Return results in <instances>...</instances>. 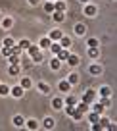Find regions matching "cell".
Listing matches in <instances>:
<instances>
[{"instance_id": "35", "label": "cell", "mask_w": 117, "mask_h": 131, "mask_svg": "<svg viewBox=\"0 0 117 131\" xmlns=\"http://www.w3.org/2000/svg\"><path fill=\"white\" fill-rule=\"evenodd\" d=\"M88 46H92V48H96V46H98V41H96V39H90V41H88Z\"/></svg>"}, {"instance_id": "4", "label": "cell", "mask_w": 117, "mask_h": 131, "mask_svg": "<svg viewBox=\"0 0 117 131\" xmlns=\"http://www.w3.org/2000/svg\"><path fill=\"white\" fill-rule=\"evenodd\" d=\"M60 45H61V48H67V46L71 45V39H69V37H63V35H61V39H60Z\"/></svg>"}, {"instance_id": "45", "label": "cell", "mask_w": 117, "mask_h": 131, "mask_svg": "<svg viewBox=\"0 0 117 131\" xmlns=\"http://www.w3.org/2000/svg\"><path fill=\"white\" fill-rule=\"evenodd\" d=\"M29 2H31V4H36V2H38V0H29Z\"/></svg>"}, {"instance_id": "34", "label": "cell", "mask_w": 117, "mask_h": 131, "mask_svg": "<svg viewBox=\"0 0 117 131\" xmlns=\"http://www.w3.org/2000/svg\"><path fill=\"white\" fill-rule=\"evenodd\" d=\"M19 46H21V48H29V46H31V42H29V41H21Z\"/></svg>"}, {"instance_id": "6", "label": "cell", "mask_w": 117, "mask_h": 131, "mask_svg": "<svg viewBox=\"0 0 117 131\" xmlns=\"http://www.w3.org/2000/svg\"><path fill=\"white\" fill-rule=\"evenodd\" d=\"M60 89L63 91V93H67V91L71 89V83H69V81H61V83H60Z\"/></svg>"}, {"instance_id": "39", "label": "cell", "mask_w": 117, "mask_h": 131, "mask_svg": "<svg viewBox=\"0 0 117 131\" xmlns=\"http://www.w3.org/2000/svg\"><path fill=\"white\" fill-rule=\"evenodd\" d=\"M33 60H35V62H41V60H42V54H41V52L35 54V56H33Z\"/></svg>"}, {"instance_id": "22", "label": "cell", "mask_w": 117, "mask_h": 131, "mask_svg": "<svg viewBox=\"0 0 117 131\" xmlns=\"http://www.w3.org/2000/svg\"><path fill=\"white\" fill-rule=\"evenodd\" d=\"M77 110H81V112H86V110H88V104H86V102H81L79 106H77Z\"/></svg>"}, {"instance_id": "10", "label": "cell", "mask_w": 117, "mask_h": 131, "mask_svg": "<svg viewBox=\"0 0 117 131\" xmlns=\"http://www.w3.org/2000/svg\"><path fill=\"white\" fill-rule=\"evenodd\" d=\"M12 94H14V96H17V98H19L21 94H23V89H21V87H14V89H12Z\"/></svg>"}, {"instance_id": "12", "label": "cell", "mask_w": 117, "mask_h": 131, "mask_svg": "<svg viewBox=\"0 0 117 131\" xmlns=\"http://www.w3.org/2000/svg\"><path fill=\"white\" fill-rule=\"evenodd\" d=\"M85 14H86V16H94V14H96V6H86Z\"/></svg>"}, {"instance_id": "42", "label": "cell", "mask_w": 117, "mask_h": 131, "mask_svg": "<svg viewBox=\"0 0 117 131\" xmlns=\"http://www.w3.org/2000/svg\"><path fill=\"white\" fill-rule=\"evenodd\" d=\"M75 102H77L75 96H69V98H67V104H73V106H75Z\"/></svg>"}, {"instance_id": "21", "label": "cell", "mask_w": 117, "mask_h": 131, "mask_svg": "<svg viewBox=\"0 0 117 131\" xmlns=\"http://www.w3.org/2000/svg\"><path fill=\"white\" fill-rule=\"evenodd\" d=\"M54 19L56 21H63V12H54Z\"/></svg>"}, {"instance_id": "11", "label": "cell", "mask_w": 117, "mask_h": 131, "mask_svg": "<svg viewBox=\"0 0 117 131\" xmlns=\"http://www.w3.org/2000/svg\"><path fill=\"white\" fill-rule=\"evenodd\" d=\"M52 106H54V108H58V110H60V108L63 106V100H61V98H54V102H52Z\"/></svg>"}, {"instance_id": "27", "label": "cell", "mask_w": 117, "mask_h": 131, "mask_svg": "<svg viewBox=\"0 0 117 131\" xmlns=\"http://www.w3.org/2000/svg\"><path fill=\"white\" fill-rule=\"evenodd\" d=\"M27 127H29V129H36V122H35V119H29V122H27Z\"/></svg>"}, {"instance_id": "8", "label": "cell", "mask_w": 117, "mask_h": 131, "mask_svg": "<svg viewBox=\"0 0 117 131\" xmlns=\"http://www.w3.org/2000/svg\"><path fill=\"white\" fill-rule=\"evenodd\" d=\"M50 39H52V41H60L61 39V31H52L50 33Z\"/></svg>"}, {"instance_id": "13", "label": "cell", "mask_w": 117, "mask_h": 131, "mask_svg": "<svg viewBox=\"0 0 117 131\" xmlns=\"http://www.w3.org/2000/svg\"><path fill=\"white\" fill-rule=\"evenodd\" d=\"M50 45H52V42H50V39H41V46H42V48H50Z\"/></svg>"}, {"instance_id": "30", "label": "cell", "mask_w": 117, "mask_h": 131, "mask_svg": "<svg viewBox=\"0 0 117 131\" xmlns=\"http://www.w3.org/2000/svg\"><path fill=\"white\" fill-rule=\"evenodd\" d=\"M98 119H100V116H98L96 112H94V114H90V122H92V123H96Z\"/></svg>"}, {"instance_id": "32", "label": "cell", "mask_w": 117, "mask_h": 131, "mask_svg": "<svg viewBox=\"0 0 117 131\" xmlns=\"http://www.w3.org/2000/svg\"><path fill=\"white\" fill-rule=\"evenodd\" d=\"M12 54H17V56H19L21 54V46H12Z\"/></svg>"}, {"instance_id": "33", "label": "cell", "mask_w": 117, "mask_h": 131, "mask_svg": "<svg viewBox=\"0 0 117 131\" xmlns=\"http://www.w3.org/2000/svg\"><path fill=\"white\" fill-rule=\"evenodd\" d=\"M44 10H46V12H54V4H52V2H48V4L44 6Z\"/></svg>"}, {"instance_id": "5", "label": "cell", "mask_w": 117, "mask_h": 131, "mask_svg": "<svg viewBox=\"0 0 117 131\" xmlns=\"http://www.w3.org/2000/svg\"><path fill=\"white\" fill-rule=\"evenodd\" d=\"M67 62H69V66H77L79 64V56H75V54H69V58H67Z\"/></svg>"}, {"instance_id": "40", "label": "cell", "mask_w": 117, "mask_h": 131, "mask_svg": "<svg viewBox=\"0 0 117 131\" xmlns=\"http://www.w3.org/2000/svg\"><path fill=\"white\" fill-rule=\"evenodd\" d=\"M94 110H96V114H100V112L104 110V106H102V104H96V106H94Z\"/></svg>"}, {"instance_id": "9", "label": "cell", "mask_w": 117, "mask_h": 131, "mask_svg": "<svg viewBox=\"0 0 117 131\" xmlns=\"http://www.w3.org/2000/svg\"><path fill=\"white\" fill-rule=\"evenodd\" d=\"M10 64L12 66H19V56H17V54H12V56H10Z\"/></svg>"}, {"instance_id": "25", "label": "cell", "mask_w": 117, "mask_h": 131, "mask_svg": "<svg viewBox=\"0 0 117 131\" xmlns=\"http://www.w3.org/2000/svg\"><path fill=\"white\" fill-rule=\"evenodd\" d=\"M73 118H75V119H81V118H83V112L75 108V112H73Z\"/></svg>"}, {"instance_id": "20", "label": "cell", "mask_w": 117, "mask_h": 131, "mask_svg": "<svg viewBox=\"0 0 117 131\" xmlns=\"http://www.w3.org/2000/svg\"><path fill=\"white\" fill-rule=\"evenodd\" d=\"M109 93H111V91H109V87H102V89H100V94H102V96H109Z\"/></svg>"}, {"instance_id": "46", "label": "cell", "mask_w": 117, "mask_h": 131, "mask_svg": "<svg viewBox=\"0 0 117 131\" xmlns=\"http://www.w3.org/2000/svg\"><path fill=\"white\" fill-rule=\"evenodd\" d=\"M83 2H85V0H83Z\"/></svg>"}, {"instance_id": "28", "label": "cell", "mask_w": 117, "mask_h": 131, "mask_svg": "<svg viewBox=\"0 0 117 131\" xmlns=\"http://www.w3.org/2000/svg\"><path fill=\"white\" fill-rule=\"evenodd\" d=\"M109 104H111V100H109L108 96H104V98H102V106H104V108H106V106H109Z\"/></svg>"}, {"instance_id": "2", "label": "cell", "mask_w": 117, "mask_h": 131, "mask_svg": "<svg viewBox=\"0 0 117 131\" xmlns=\"http://www.w3.org/2000/svg\"><path fill=\"white\" fill-rule=\"evenodd\" d=\"M67 58H69L67 48H61L60 52H58V60H60V62H67Z\"/></svg>"}, {"instance_id": "38", "label": "cell", "mask_w": 117, "mask_h": 131, "mask_svg": "<svg viewBox=\"0 0 117 131\" xmlns=\"http://www.w3.org/2000/svg\"><path fill=\"white\" fill-rule=\"evenodd\" d=\"M4 46H14V39H6V41H4Z\"/></svg>"}, {"instance_id": "16", "label": "cell", "mask_w": 117, "mask_h": 131, "mask_svg": "<svg viewBox=\"0 0 117 131\" xmlns=\"http://www.w3.org/2000/svg\"><path fill=\"white\" fill-rule=\"evenodd\" d=\"M44 127H46V129L54 127V119H52V118H46V119H44Z\"/></svg>"}, {"instance_id": "36", "label": "cell", "mask_w": 117, "mask_h": 131, "mask_svg": "<svg viewBox=\"0 0 117 131\" xmlns=\"http://www.w3.org/2000/svg\"><path fill=\"white\" fill-rule=\"evenodd\" d=\"M88 54H90V56H98V48H92V46H90V50H88Z\"/></svg>"}, {"instance_id": "43", "label": "cell", "mask_w": 117, "mask_h": 131, "mask_svg": "<svg viewBox=\"0 0 117 131\" xmlns=\"http://www.w3.org/2000/svg\"><path fill=\"white\" fill-rule=\"evenodd\" d=\"M12 25V19H4V23H2V27H10Z\"/></svg>"}, {"instance_id": "24", "label": "cell", "mask_w": 117, "mask_h": 131, "mask_svg": "<svg viewBox=\"0 0 117 131\" xmlns=\"http://www.w3.org/2000/svg\"><path fill=\"white\" fill-rule=\"evenodd\" d=\"M10 73H12V75H17V73H19V66H12V68H10Z\"/></svg>"}, {"instance_id": "19", "label": "cell", "mask_w": 117, "mask_h": 131, "mask_svg": "<svg viewBox=\"0 0 117 131\" xmlns=\"http://www.w3.org/2000/svg\"><path fill=\"white\" fill-rule=\"evenodd\" d=\"M41 50H38V46H29V54H31V58L35 56V54H38Z\"/></svg>"}, {"instance_id": "41", "label": "cell", "mask_w": 117, "mask_h": 131, "mask_svg": "<svg viewBox=\"0 0 117 131\" xmlns=\"http://www.w3.org/2000/svg\"><path fill=\"white\" fill-rule=\"evenodd\" d=\"M90 71H92V73H100V68H98V66H92V68H90Z\"/></svg>"}, {"instance_id": "3", "label": "cell", "mask_w": 117, "mask_h": 131, "mask_svg": "<svg viewBox=\"0 0 117 131\" xmlns=\"http://www.w3.org/2000/svg\"><path fill=\"white\" fill-rule=\"evenodd\" d=\"M54 12H65V2L63 0H60V2L54 4Z\"/></svg>"}, {"instance_id": "18", "label": "cell", "mask_w": 117, "mask_h": 131, "mask_svg": "<svg viewBox=\"0 0 117 131\" xmlns=\"http://www.w3.org/2000/svg\"><path fill=\"white\" fill-rule=\"evenodd\" d=\"M50 66H52L54 70H60V60H58V58H54V60H50Z\"/></svg>"}, {"instance_id": "29", "label": "cell", "mask_w": 117, "mask_h": 131, "mask_svg": "<svg viewBox=\"0 0 117 131\" xmlns=\"http://www.w3.org/2000/svg\"><path fill=\"white\" fill-rule=\"evenodd\" d=\"M8 93H10L8 87H6V85H0V94H8Z\"/></svg>"}, {"instance_id": "17", "label": "cell", "mask_w": 117, "mask_h": 131, "mask_svg": "<svg viewBox=\"0 0 117 131\" xmlns=\"http://www.w3.org/2000/svg\"><path fill=\"white\" fill-rule=\"evenodd\" d=\"M2 56H12V46H4L2 48Z\"/></svg>"}, {"instance_id": "14", "label": "cell", "mask_w": 117, "mask_h": 131, "mask_svg": "<svg viewBox=\"0 0 117 131\" xmlns=\"http://www.w3.org/2000/svg\"><path fill=\"white\" fill-rule=\"evenodd\" d=\"M23 118H21V116H16V118H14V125H17V127H19V125H23Z\"/></svg>"}, {"instance_id": "15", "label": "cell", "mask_w": 117, "mask_h": 131, "mask_svg": "<svg viewBox=\"0 0 117 131\" xmlns=\"http://www.w3.org/2000/svg\"><path fill=\"white\" fill-rule=\"evenodd\" d=\"M50 50H52V52H60V50H61V45H58V42H54V45H50Z\"/></svg>"}, {"instance_id": "26", "label": "cell", "mask_w": 117, "mask_h": 131, "mask_svg": "<svg viewBox=\"0 0 117 131\" xmlns=\"http://www.w3.org/2000/svg\"><path fill=\"white\" fill-rule=\"evenodd\" d=\"M77 81H79V75H75V73L69 75V83H71V85H73V83H77Z\"/></svg>"}, {"instance_id": "7", "label": "cell", "mask_w": 117, "mask_h": 131, "mask_svg": "<svg viewBox=\"0 0 117 131\" xmlns=\"http://www.w3.org/2000/svg\"><path fill=\"white\" fill-rule=\"evenodd\" d=\"M75 33H77V35H85V33H86L85 25H81V23H79V25H75Z\"/></svg>"}, {"instance_id": "1", "label": "cell", "mask_w": 117, "mask_h": 131, "mask_svg": "<svg viewBox=\"0 0 117 131\" xmlns=\"http://www.w3.org/2000/svg\"><path fill=\"white\" fill-rule=\"evenodd\" d=\"M94 100H96V93H94V91H86V93L83 94V102L90 104V102H94Z\"/></svg>"}, {"instance_id": "37", "label": "cell", "mask_w": 117, "mask_h": 131, "mask_svg": "<svg viewBox=\"0 0 117 131\" xmlns=\"http://www.w3.org/2000/svg\"><path fill=\"white\" fill-rule=\"evenodd\" d=\"M21 85H23V87H31V79H27V77H25L23 81H21Z\"/></svg>"}, {"instance_id": "31", "label": "cell", "mask_w": 117, "mask_h": 131, "mask_svg": "<svg viewBox=\"0 0 117 131\" xmlns=\"http://www.w3.org/2000/svg\"><path fill=\"white\" fill-rule=\"evenodd\" d=\"M65 112L73 116V112H75V106H73V104H67V108H65Z\"/></svg>"}, {"instance_id": "44", "label": "cell", "mask_w": 117, "mask_h": 131, "mask_svg": "<svg viewBox=\"0 0 117 131\" xmlns=\"http://www.w3.org/2000/svg\"><path fill=\"white\" fill-rule=\"evenodd\" d=\"M92 129H94V131H100V129H102V125H100V123L96 122V123H94V125H92Z\"/></svg>"}, {"instance_id": "23", "label": "cell", "mask_w": 117, "mask_h": 131, "mask_svg": "<svg viewBox=\"0 0 117 131\" xmlns=\"http://www.w3.org/2000/svg\"><path fill=\"white\" fill-rule=\"evenodd\" d=\"M38 89H41L42 93H50V87L46 85V83H41V85H38Z\"/></svg>"}]
</instances>
